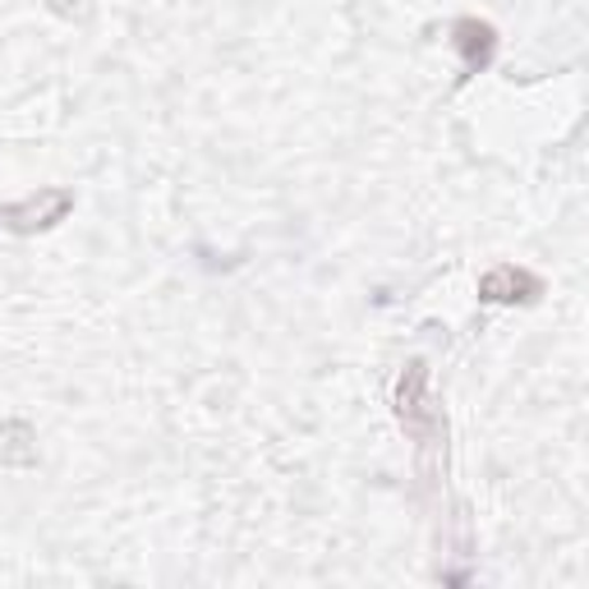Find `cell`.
Instances as JSON below:
<instances>
[{"label": "cell", "instance_id": "7a4b0ae2", "mask_svg": "<svg viewBox=\"0 0 589 589\" xmlns=\"http://www.w3.org/2000/svg\"><path fill=\"white\" fill-rule=\"evenodd\" d=\"M70 208H74L70 193H65V189H51V193H42V199H28V203L10 208V212H5V222H10L14 230H37V226L61 222Z\"/></svg>", "mask_w": 589, "mask_h": 589}, {"label": "cell", "instance_id": "277c9868", "mask_svg": "<svg viewBox=\"0 0 589 589\" xmlns=\"http://www.w3.org/2000/svg\"><path fill=\"white\" fill-rule=\"evenodd\" d=\"M456 42L465 51V70H484L488 55H493V28L475 24V18H461V24H456Z\"/></svg>", "mask_w": 589, "mask_h": 589}, {"label": "cell", "instance_id": "6da1fadb", "mask_svg": "<svg viewBox=\"0 0 589 589\" xmlns=\"http://www.w3.org/2000/svg\"><path fill=\"white\" fill-rule=\"evenodd\" d=\"M397 415L405 424V434L428 438L438 428V415L428 405V368L424 364H405L401 383H397Z\"/></svg>", "mask_w": 589, "mask_h": 589}, {"label": "cell", "instance_id": "3957f363", "mask_svg": "<svg viewBox=\"0 0 589 589\" xmlns=\"http://www.w3.org/2000/svg\"><path fill=\"white\" fill-rule=\"evenodd\" d=\"M535 290H539V281L525 277V272H516V267H498L479 281L484 300H525V294H535Z\"/></svg>", "mask_w": 589, "mask_h": 589}]
</instances>
